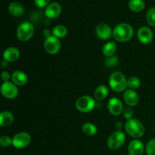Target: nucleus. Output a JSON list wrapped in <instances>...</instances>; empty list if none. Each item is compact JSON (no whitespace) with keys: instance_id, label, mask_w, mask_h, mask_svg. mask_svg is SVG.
Returning a JSON list of instances; mask_svg holds the SVG:
<instances>
[{"instance_id":"nucleus-1","label":"nucleus","mask_w":155,"mask_h":155,"mask_svg":"<svg viewBox=\"0 0 155 155\" xmlns=\"http://www.w3.org/2000/svg\"><path fill=\"white\" fill-rule=\"evenodd\" d=\"M134 34V30L131 25L126 23L118 24L113 30V36L118 42H127L130 40Z\"/></svg>"},{"instance_id":"nucleus-2","label":"nucleus","mask_w":155,"mask_h":155,"mask_svg":"<svg viewBox=\"0 0 155 155\" xmlns=\"http://www.w3.org/2000/svg\"><path fill=\"white\" fill-rule=\"evenodd\" d=\"M109 85L110 89L117 92H121L126 90L127 86V80L120 71H115L110 74L109 77Z\"/></svg>"},{"instance_id":"nucleus-3","label":"nucleus","mask_w":155,"mask_h":155,"mask_svg":"<svg viewBox=\"0 0 155 155\" xmlns=\"http://www.w3.org/2000/svg\"><path fill=\"white\" fill-rule=\"evenodd\" d=\"M125 130L127 134L135 139H139L145 134V129L143 124L137 119L127 120L125 124Z\"/></svg>"},{"instance_id":"nucleus-4","label":"nucleus","mask_w":155,"mask_h":155,"mask_svg":"<svg viewBox=\"0 0 155 155\" xmlns=\"http://www.w3.org/2000/svg\"><path fill=\"white\" fill-rule=\"evenodd\" d=\"M34 33V27L29 21H24L17 29V37L21 42H26L30 39Z\"/></svg>"},{"instance_id":"nucleus-5","label":"nucleus","mask_w":155,"mask_h":155,"mask_svg":"<svg viewBox=\"0 0 155 155\" xmlns=\"http://www.w3.org/2000/svg\"><path fill=\"white\" fill-rule=\"evenodd\" d=\"M95 106V101L89 95H83L76 101V107L77 110L83 113H89L92 111Z\"/></svg>"},{"instance_id":"nucleus-6","label":"nucleus","mask_w":155,"mask_h":155,"mask_svg":"<svg viewBox=\"0 0 155 155\" xmlns=\"http://www.w3.org/2000/svg\"><path fill=\"white\" fill-rule=\"evenodd\" d=\"M126 136L120 130L114 132L107 141V145L110 150H117L120 148L125 142Z\"/></svg>"},{"instance_id":"nucleus-7","label":"nucleus","mask_w":155,"mask_h":155,"mask_svg":"<svg viewBox=\"0 0 155 155\" xmlns=\"http://www.w3.org/2000/svg\"><path fill=\"white\" fill-rule=\"evenodd\" d=\"M31 136L26 132H21L15 135L12 139V145L18 149H22L30 145Z\"/></svg>"},{"instance_id":"nucleus-8","label":"nucleus","mask_w":155,"mask_h":155,"mask_svg":"<svg viewBox=\"0 0 155 155\" xmlns=\"http://www.w3.org/2000/svg\"><path fill=\"white\" fill-rule=\"evenodd\" d=\"M1 92L5 98L13 99L18 96V89L13 82H4L1 86Z\"/></svg>"},{"instance_id":"nucleus-9","label":"nucleus","mask_w":155,"mask_h":155,"mask_svg":"<svg viewBox=\"0 0 155 155\" xmlns=\"http://www.w3.org/2000/svg\"><path fill=\"white\" fill-rule=\"evenodd\" d=\"M44 48L48 54H55L60 51L61 42L57 37L52 35L45 39L44 42Z\"/></svg>"},{"instance_id":"nucleus-10","label":"nucleus","mask_w":155,"mask_h":155,"mask_svg":"<svg viewBox=\"0 0 155 155\" xmlns=\"http://www.w3.org/2000/svg\"><path fill=\"white\" fill-rule=\"evenodd\" d=\"M137 37L142 43L147 45L152 42L154 35L151 29L147 27H142L138 30Z\"/></svg>"},{"instance_id":"nucleus-11","label":"nucleus","mask_w":155,"mask_h":155,"mask_svg":"<svg viewBox=\"0 0 155 155\" xmlns=\"http://www.w3.org/2000/svg\"><path fill=\"white\" fill-rule=\"evenodd\" d=\"M95 33L100 39L107 40L113 36V31L109 25L106 24H99L95 28Z\"/></svg>"},{"instance_id":"nucleus-12","label":"nucleus","mask_w":155,"mask_h":155,"mask_svg":"<svg viewBox=\"0 0 155 155\" xmlns=\"http://www.w3.org/2000/svg\"><path fill=\"white\" fill-rule=\"evenodd\" d=\"M107 108L110 113L114 116H118L124 111V105L122 101L117 98H112L109 100Z\"/></svg>"},{"instance_id":"nucleus-13","label":"nucleus","mask_w":155,"mask_h":155,"mask_svg":"<svg viewBox=\"0 0 155 155\" xmlns=\"http://www.w3.org/2000/svg\"><path fill=\"white\" fill-rule=\"evenodd\" d=\"M145 151V145L139 139H134L129 144L128 152L130 155H142Z\"/></svg>"},{"instance_id":"nucleus-14","label":"nucleus","mask_w":155,"mask_h":155,"mask_svg":"<svg viewBox=\"0 0 155 155\" xmlns=\"http://www.w3.org/2000/svg\"><path fill=\"white\" fill-rule=\"evenodd\" d=\"M124 101L130 107H134L137 105L139 101V97L137 92L133 89H127L124 94Z\"/></svg>"},{"instance_id":"nucleus-15","label":"nucleus","mask_w":155,"mask_h":155,"mask_svg":"<svg viewBox=\"0 0 155 155\" xmlns=\"http://www.w3.org/2000/svg\"><path fill=\"white\" fill-rule=\"evenodd\" d=\"M61 13V6L58 2H51L48 5H47L45 8V14L47 18H56L59 16Z\"/></svg>"},{"instance_id":"nucleus-16","label":"nucleus","mask_w":155,"mask_h":155,"mask_svg":"<svg viewBox=\"0 0 155 155\" xmlns=\"http://www.w3.org/2000/svg\"><path fill=\"white\" fill-rule=\"evenodd\" d=\"M20 57V51L15 47H9L6 48L3 53L4 60L8 62L16 61Z\"/></svg>"},{"instance_id":"nucleus-17","label":"nucleus","mask_w":155,"mask_h":155,"mask_svg":"<svg viewBox=\"0 0 155 155\" xmlns=\"http://www.w3.org/2000/svg\"><path fill=\"white\" fill-rule=\"evenodd\" d=\"M12 82L17 86H24L27 83V76L24 71H16L12 75Z\"/></svg>"},{"instance_id":"nucleus-18","label":"nucleus","mask_w":155,"mask_h":155,"mask_svg":"<svg viewBox=\"0 0 155 155\" xmlns=\"http://www.w3.org/2000/svg\"><path fill=\"white\" fill-rule=\"evenodd\" d=\"M8 11L14 16H21L24 14V8L22 5L17 2H13L8 6Z\"/></svg>"},{"instance_id":"nucleus-19","label":"nucleus","mask_w":155,"mask_h":155,"mask_svg":"<svg viewBox=\"0 0 155 155\" xmlns=\"http://www.w3.org/2000/svg\"><path fill=\"white\" fill-rule=\"evenodd\" d=\"M14 121V116L9 111H2L0 114V125L1 127H8Z\"/></svg>"},{"instance_id":"nucleus-20","label":"nucleus","mask_w":155,"mask_h":155,"mask_svg":"<svg viewBox=\"0 0 155 155\" xmlns=\"http://www.w3.org/2000/svg\"><path fill=\"white\" fill-rule=\"evenodd\" d=\"M117 50V44L115 42L110 41L104 44L102 47V53L107 57H111L114 55Z\"/></svg>"},{"instance_id":"nucleus-21","label":"nucleus","mask_w":155,"mask_h":155,"mask_svg":"<svg viewBox=\"0 0 155 155\" xmlns=\"http://www.w3.org/2000/svg\"><path fill=\"white\" fill-rule=\"evenodd\" d=\"M107 95H108V89L107 86H104V85L98 86L94 93L95 98L98 101H101V100L104 99L107 96Z\"/></svg>"},{"instance_id":"nucleus-22","label":"nucleus","mask_w":155,"mask_h":155,"mask_svg":"<svg viewBox=\"0 0 155 155\" xmlns=\"http://www.w3.org/2000/svg\"><path fill=\"white\" fill-rule=\"evenodd\" d=\"M145 3L143 0H130L129 2V7L135 12H142L145 8Z\"/></svg>"},{"instance_id":"nucleus-23","label":"nucleus","mask_w":155,"mask_h":155,"mask_svg":"<svg viewBox=\"0 0 155 155\" xmlns=\"http://www.w3.org/2000/svg\"><path fill=\"white\" fill-rule=\"evenodd\" d=\"M82 131L86 136H92L96 134L98 132V129L95 127V125H94L92 123H86L83 125Z\"/></svg>"},{"instance_id":"nucleus-24","label":"nucleus","mask_w":155,"mask_h":155,"mask_svg":"<svg viewBox=\"0 0 155 155\" xmlns=\"http://www.w3.org/2000/svg\"><path fill=\"white\" fill-rule=\"evenodd\" d=\"M51 33H52L53 36L57 37L58 39H59V38H64L68 34V29L64 25H58L53 27Z\"/></svg>"},{"instance_id":"nucleus-25","label":"nucleus","mask_w":155,"mask_h":155,"mask_svg":"<svg viewBox=\"0 0 155 155\" xmlns=\"http://www.w3.org/2000/svg\"><path fill=\"white\" fill-rule=\"evenodd\" d=\"M146 21L151 27H155V7L148 9L146 14Z\"/></svg>"},{"instance_id":"nucleus-26","label":"nucleus","mask_w":155,"mask_h":155,"mask_svg":"<svg viewBox=\"0 0 155 155\" xmlns=\"http://www.w3.org/2000/svg\"><path fill=\"white\" fill-rule=\"evenodd\" d=\"M141 81L138 77H132L127 80V86L130 87V89H136L140 86Z\"/></svg>"},{"instance_id":"nucleus-27","label":"nucleus","mask_w":155,"mask_h":155,"mask_svg":"<svg viewBox=\"0 0 155 155\" xmlns=\"http://www.w3.org/2000/svg\"><path fill=\"white\" fill-rule=\"evenodd\" d=\"M145 151L147 155H155V139L148 142L145 148Z\"/></svg>"},{"instance_id":"nucleus-28","label":"nucleus","mask_w":155,"mask_h":155,"mask_svg":"<svg viewBox=\"0 0 155 155\" xmlns=\"http://www.w3.org/2000/svg\"><path fill=\"white\" fill-rule=\"evenodd\" d=\"M0 144L3 148H8L12 145V139L8 136H2L0 139Z\"/></svg>"},{"instance_id":"nucleus-29","label":"nucleus","mask_w":155,"mask_h":155,"mask_svg":"<svg viewBox=\"0 0 155 155\" xmlns=\"http://www.w3.org/2000/svg\"><path fill=\"white\" fill-rule=\"evenodd\" d=\"M118 63V58L117 56H111V57H108L105 61V65L109 68H112V67L115 66Z\"/></svg>"},{"instance_id":"nucleus-30","label":"nucleus","mask_w":155,"mask_h":155,"mask_svg":"<svg viewBox=\"0 0 155 155\" xmlns=\"http://www.w3.org/2000/svg\"><path fill=\"white\" fill-rule=\"evenodd\" d=\"M124 116L126 119L131 120L133 119V109L130 108V107H127L124 110Z\"/></svg>"},{"instance_id":"nucleus-31","label":"nucleus","mask_w":155,"mask_h":155,"mask_svg":"<svg viewBox=\"0 0 155 155\" xmlns=\"http://www.w3.org/2000/svg\"><path fill=\"white\" fill-rule=\"evenodd\" d=\"M49 2L50 0H34L35 5L39 8H43L45 6L48 5Z\"/></svg>"},{"instance_id":"nucleus-32","label":"nucleus","mask_w":155,"mask_h":155,"mask_svg":"<svg viewBox=\"0 0 155 155\" xmlns=\"http://www.w3.org/2000/svg\"><path fill=\"white\" fill-rule=\"evenodd\" d=\"M1 77H2V80L4 82H8L9 80V79L11 78L10 74H9L8 72H7V71H4V72L2 73Z\"/></svg>"},{"instance_id":"nucleus-33","label":"nucleus","mask_w":155,"mask_h":155,"mask_svg":"<svg viewBox=\"0 0 155 155\" xmlns=\"http://www.w3.org/2000/svg\"><path fill=\"white\" fill-rule=\"evenodd\" d=\"M43 35L46 38H48V37H49V36H52V35H51V33H50L49 30H47V29H45V30L43 31Z\"/></svg>"},{"instance_id":"nucleus-34","label":"nucleus","mask_w":155,"mask_h":155,"mask_svg":"<svg viewBox=\"0 0 155 155\" xmlns=\"http://www.w3.org/2000/svg\"><path fill=\"white\" fill-rule=\"evenodd\" d=\"M115 127H116V128L118 130H120L121 129H122V123L118 121V122H117L116 124H115Z\"/></svg>"},{"instance_id":"nucleus-35","label":"nucleus","mask_w":155,"mask_h":155,"mask_svg":"<svg viewBox=\"0 0 155 155\" xmlns=\"http://www.w3.org/2000/svg\"><path fill=\"white\" fill-rule=\"evenodd\" d=\"M123 155H130V154H123Z\"/></svg>"},{"instance_id":"nucleus-36","label":"nucleus","mask_w":155,"mask_h":155,"mask_svg":"<svg viewBox=\"0 0 155 155\" xmlns=\"http://www.w3.org/2000/svg\"><path fill=\"white\" fill-rule=\"evenodd\" d=\"M154 130H155V126H154Z\"/></svg>"}]
</instances>
